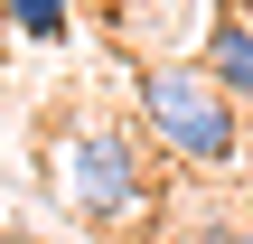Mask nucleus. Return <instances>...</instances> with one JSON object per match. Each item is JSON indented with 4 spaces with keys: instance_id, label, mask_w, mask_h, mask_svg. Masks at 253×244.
<instances>
[{
    "instance_id": "nucleus-1",
    "label": "nucleus",
    "mask_w": 253,
    "mask_h": 244,
    "mask_svg": "<svg viewBox=\"0 0 253 244\" xmlns=\"http://www.w3.org/2000/svg\"><path fill=\"white\" fill-rule=\"evenodd\" d=\"M141 122L169 160L188 169H235L244 160V103L207 75V56H160L141 66Z\"/></svg>"
},
{
    "instance_id": "nucleus-4",
    "label": "nucleus",
    "mask_w": 253,
    "mask_h": 244,
    "mask_svg": "<svg viewBox=\"0 0 253 244\" xmlns=\"http://www.w3.org/2000/svg\"><path fill=\"white\" fill-rule=\"evenodd\" d=\"M207 75H216V85L253 113V19H244V9L207 19Z\"/></svg>"
},
{
    "instance_id": "nucleus-7",
    "label": "nucleus",
    "mask_w": 253,
    "mask_h": 244,
    "mask_svg": "<svg viewBox=\"0 0 253 244\" xmlns=\"http://www.w3.org/2000/svg\"><path fill=\"white\" fill-rule=\"evenodd\" d=\"M225 244H253V235H225Z\"/></svg>"
},
{
    "instance_id": "nucleus-5",
    "label": "nucleus",
    "mask_w": 253,
    "mask_h": 244,
    "mask_svg": "<svg viewBox=\"0 0 253 244\" xmlns=\"http://www.w3.org/2000/svg\"><path fill=\"white\" fill-rule=\"evenodd\" d=\"M0 19H9L28 47H56V38L75 28V0H0Z\"/></svg>"
},
{
    "instance_id": "nucleus-3",
    "label": "nucleus",
    "mask_w": 253,
    "mask_h": 244,
    "mask_svg": "<svg viewBox=\"0 0 253 244\" xmlns=\"http://www.w3.org/2000/svg\"><path fill=\"white\" fill-rule=\"evenodd\" d=\"M113 38L141 66H160L178 47H207V0H113Z\"/></svg>"
},
{
    "instance_id": "nucleus-8",
    "label": "nucleus",
    "mask_w": 253,
    "mask_h": 244,
    "mask_svg": "<svg viewBox=\"0 0 253 244\" xmlns=\"http://www.w3.org/2000/svg\"><path fill=\"white\" fill-rule=\"evenodd\" d=\"M244 19H253V0H244Z\"/></svg>"
},
{
    "instance_id": "nucleus-2",
    "label": "nucleus",
    "mask_w": 253,
    "mask_h": 244,
    "mask_svg": "<svg viewBox=\"0 0 253 244\" xmlns=\"http://www.w3.org/2000/svg\"><path fill=\"white\" fill-rule=\"evenodd\" d=\"M47 188H56L75 216H94V226H131V216L150 207L141 150H131V132L103 122V113H75V122L47 132Z\"/></svg>"
},
{
    "instance_id": "nucleus-6",
    "label": "nucleus",
    "mask_w": 253,
    "mask_h": 244,
    "mask_svg": "<svg viewBox=\"0 0 253 244\" xmlns=\"http://www.w3.org/2000/svg\"><path fill=\"white\" fill-rule=\"evenodd\" d=\"M244 160H253V113H244Z\"/></svg>"
}]
</instances>
